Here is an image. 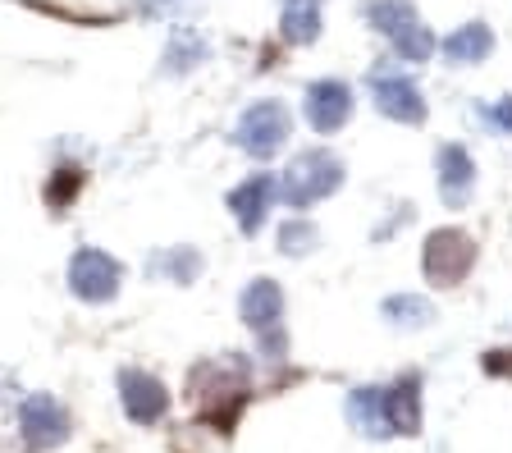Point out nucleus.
<instances>
[{
  "instance_id": "1",
  "label": "nucleus",
  "mask_w": 512,
  "mask_h": 453,
  "mask_svg": "<svg viewBox=\"0 0 512 453\" xmlns=\"http://www.w3.org/2000/svg\"><path fill=\"white\" fill-rule=\"evenodd\" d=\"M206 371L215 376V385H206V380L192 376L197 408H202V417L211 421L215 431H234L238 412L247 408V367H243V362L220 357V362H206Z\"/></svg>"
},
{
  "instance_id": "2",
  "label": "nucleus",
  "mask_w": 512,
  "mask_h": 453,
  "mask_svg": "<svg viewBox=\"0 0 512 453\" xmlns=\"http://www.w3.org/2000/svg\"><path fill=\"white\" fill-rule=\"evenodd\" d=\"M339 184H343V161L325 147H311V151H302V156H293V165L284 170L279 197H284L293 211H302V206L330 197Z\"/></svg>"
},
{
  "instance_id": "3",
  "label": "nucleus",
  "mask_w": 512,
  "mask_h": 453,
  "mask_svg": "<svg viewBox=\"0 0 512 453\" xmlns=\"http://www.w3.org/2000/svg\"><path fill=\"white\" fill-rule=\"evenodd\" d=\"M243 321L256 330V339L266 344V357L279 362L284 357V293L275 280H252L243 293Z\"/></svg>"
},
{
  "instance_id": "4",
  "label": "nucleus",
  "mask_w": 512,
  "mask_h": 453,
  "mask_svg": "<svg viewBox=\"0 0 512 453\" xmlns=\"http://www.w3.org/2000/svg\"><path fill=\"white\" fill-rule=\"evenodd\" d=\"M288 129H293V119H288L284 101H256V106L243 110V119H238V147L252 151V156H275L279 147H284Z\"/></svg>"
},
{
  "instance_id": "5",
  "label": "nucleus",
  "mask_w": 512,
  "mask_h": 453,
  "mask_svg": "<svg viewBox=\"0 0 512 453\" xmlns=\"http://www.w3.org/2000/svg\"><path fill=\"white\" fill-rule=\"evenodd\" d=\"M471 261H476V243L462 229H435L426 238V275L439 289H453V284L467 280Z\"/></svg>"
},
{
  "instance_id": "6",
  "label": "nucleus",
  "mask_w": 512,
  "mask_h": 453,
  "mask_svg": "<svg viewBox=\"0 0 512 453\" xmlns=\"http://www.w3.org/2000/svg\"><path fill=\"white\" fill-rule=\"evenodd\" d=\"M119 280H124V266H119L110 252L78 248L74 257H69V289L83 302H110L119 293Z\"/></svg>"
},
{
  "instance_id": "7",
  "label": "nucleus",
  "mask_w": 512,
  "mask_h": 453,
  "mask_svg": "<svg viewBox=\"0 0 512 453\" xmlns=\"http://www.w3.org/2000/svg\"><path fill=\"white\" fill-rule=\"evenodd\" d=\"M19 431H23L28 449L46 453V449H60L74 426H69V412H64L60 399H51V394H28L19 408Z\"/></svg>"
},
{
  "instance_id": "8",
  "label": "nucleus",
  "mask_w": 512,
  "mask_h": 453,
  "mask_svg": "<svg viewBox=\"0 0 512 453\" xmlns=\"http://www.w3.org/2000/svg\"><path fill=\"white\" fill-rule=\"evenodd\" d=\"M119 399H124L128 421H138V426H156V421H165V412H170V389L138 367L119 371Z\"/></svg>"
},
{
  "instance_id": "9",
  "label": "nucleus",
  "mask_w": 512,
  "mask_h": 453,
  "mask_svg": "<svg viewBox=\"0 0 512 453\" xmlns=\"http://www.w3.org/2000/svg\"><path fill=\"white\" fill-rule=\"evenodd\" d=\"M371 92H375V106H380V115L398 119V124H421V119H426V97H421V87H416L407 74L375 69Z\"/></svg>"
},
{
  "instance_id": "10",
  "label": "nucleus",
  "mask_w": 512,
  "mask_h": 453,
  "mask_svg": "<svg viewBox=\"0 0 512 453\" xmlns=\"http://www.w3.org/2000/svg\"><path fill=\"white\" fill-rule=\"evenodd\" d=\"M307 119L316 133H339L352 119V87L339 78H320L307 87Z\"/></svg>"
},
{
  "instance_id": "11",
  "label": "nucleus",
  "mask_w": 512,
  "mask_h": 453,
  "mask_svg": "<svg viewBox=\"0 0 512 453\" xmlns=\"http://www.w3.org/2000/svg\"><path fill=\"white\" fill-rule=\"evenodd\" d=\"M275 193H279L275 174H252L247 184H238L234 193H229V211H234V220H238V229H243V234H256V229L266 225Z\"/></svg>"
},
{
  "instance_id": "12",
  "label": "nucleus",
  "mask_w": 512,
  "mask_h": 453,
  "mask_svg": "<svg viewBox=\"0 0 512 453\" xmlns=\"http://www.w3.org/2000/svg\"><path fill=\"white\" fill-rule=\"evenodd\" d=\"M435 179H439L444 202L462 206L467 202V193L476 188V161H471L458 142H448V147H439V156H435Z\"/></svg>"
},
{
  "instance_id": "13",
  "label": "nucleus",
  "mask_w": 512,
  "mask_h": 453,
  "mask_svg": "<svg viewBox=\"0 0 512 453\" xmlns=\"http://www.w3.org/2000/svg\"><path fill=\"white\" fill-rule=\"evenodd\" d=\"M384 412H389V431L394 435L421 431V376H403L394 389H384Z\"/></svg>"
},
{
  "instance_id": "14",
  "label": "nucleus",
  "mask_w": 512,
  "mask_h": 453,
  "mask_svg": "<svg viewBox=\"0 0 512 453\" xmlns=\"http://www.w3.org/2000/svg\"><path fill=\"white\" fill-rule=\"evenodd\" d=\"M348 421L352 431L371 435V440H389V412H384V389L380 385H366V389H352L348 394Z\"/></svg>"
},
{
  "instance_id": "15",
  "label": "nucleus",
  "mask_w": 512,
  "mask_h": 453,
  "mask_svg": "<svg viewBox=\"0 0 512 453\" xmlns=\"http://www.w3.org/2000/svg\"><path fill=\"white\" fill-rule=\"evenodd\" d=\"M439 51H444L448 65H476V60H485V55L494 51V33L485 23H467V28H458L453 37H444Z\"/></svg>"
},
{
  "instance_id": "16",
  "label": "nucleus",
  "mask_w": 512,
  "mask_h": 453,
  "mask_svg": "<svg viewBox=\"0 0 512 453\" xmlns=\"http://www.w3.org/2000/svg\"><path fill=\"white\" fill-rule=\"evenodd\" d=\"M320 33V0H284V37L293 46L316 42Z\"/></svg>"
},
{
  "instance_id": "17",
  "label": "nucleus",
  "mask_w": 512,
  "mask_h": 453,
  "mask_svg": "<svg viewBox=\"0 0 512 453\" xmlns=\"http://www.w3.org/2000/svg\"><path fill=\"white\" fill-rule=\"evenodd\" d=\"M151 275H165V280L174 284H192L197 275H202V257H197V248H165L151 257Z\"/></svg>"
},
{
  "instance_id": "18",
  "label": "nucleus",
  "mask_w": 512,
  "mask_h": 453,
  "mask_svg": "<svg viewBox=\"0 0 512 453\" xmlns=\"http://www.w3.org/2000/svg\"><path fill=\"white\" fill-rule=\"evenodd\" d=\"M366 19H371L375 33L398 37L407 23H416V5L412 0H371V5H366Z\"/></svg>"
},
{
  "instance_id": "19",
  "label": "nucleus",
  "mask_w": 512,
  "mask_h": 453,
  "mask_svg": "<svg viewBox=\"0 0 512 453\" xmlns=\"http://www.w3.org/2000/svg\"><path fill=\"white\" fill-rule=\"evenodd\" d=\"M384 316L394 325H407V330H421V325L435 321V307L426 298H416V293H398V298L384 302Z\"/></svg>"
},
{
  "instance_id": "20",
  "label": "nucleus",
  "mask_w": 512,
  "mask_h": 453,
  "mask_svg": "<svg viewBox=\"0 0 512 453\" xmlns=\"http://www.w3.org/2000/svg\"><path fill=\"white\" fill-rule=\"evenodd\" d=\"M202 60H206V42L192 33V28H183V33L170 42V51H165V69H170V74H179V69H197Z\"/></svg>"
},
{
  "instance_id": "21",
  "label": "nucleus",
  "mask_w": 512,
  "mask_h": 453,
  "mask_svg": "<svg viewBox=\"0 0 512 453\" xmlns=\"http://www.w3.org/2000/svg\"><path fill=\"white\" fill-rule=\"evenodd\" d=\"M389 42H394V51L403 55L407 65H416V60H430V55H435V37H430V28L421 19L416 23H407L403 33L398 37H389Z\"/></svg>"
},
{
  "instance_id": "22",
  "label": "nucleus",
  "mask_w": 512,
  "mask_h": 453,
  "mask_svg": "<svg viewBox=\"0 0 512 453\" xmlns=\"http://www.w3.org/2000/svg\"><path fill=\"white\" fill-rule=\"evenodd\" d=\"M320 243L316 225H307V220H288L284 229H279V248L288 252V257H302V252H311Z\"/></svg>"
},
{
  "instance_id": "23",
  "label": "nucleus",
  "mask_w": 512,
  "mask_h": 453,
  "mask_svg": "<svg viewBox=\"0 0 512 453\" xmlns=\"http://www.w3.org/2000/svg\"><path fill=\"white\" fill-rule=\"evenodd\" d=\"M78 188H83V170H69V165H64V170H55L51 184H46V202L60 211L69 197H78Z\"/></svg>"
},
{
  "instance_id": "24",
  "label": "nucleus",
  "mask_w": 512,
  "mask_h": 453,
  "mask_svg": "<svg viewBox=\"0 0 512 453\" xmlns=\"http://www.w3.org/2000/svg\"><path fill=\"white\" fill-rule=\"evenodd\" d=\"M490 124L494 129H503V133H512V97H503L499 106L490 110Z\"/></svg>"
}]
</instances>
